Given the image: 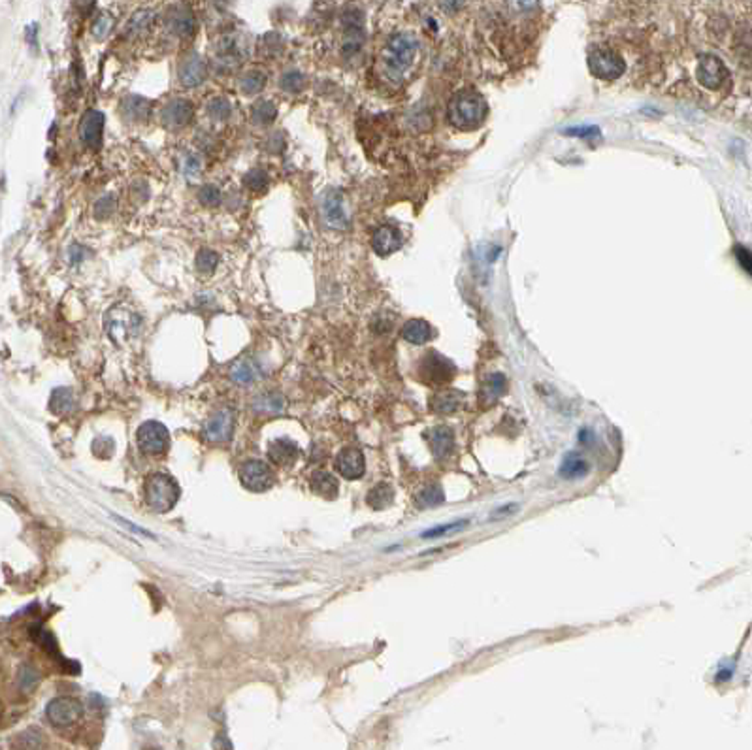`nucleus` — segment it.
<instances>
[{
    "mask_svg": "<svg viewBox=\"0 0 752 750\" xmlns=\"http://www.w3.org/2000/svg\"><path fill=\"white\" fill-rule=\"evenodd\" d=\"M136 442L146 455H163L170 447V432L163 422L148 420L136 432Z\"/></svg>",
    "mask_w": 752,
    "mask_h": 750,
    "instance_id": "obj_5",
    "label": "nucleus"
},
{
    "mask_svg": "<svg viewBox=\"0 0 752 750\" xmlns=\"http://www.w3.org/2000/svg\"><path fill=\"white\" fill-rule=\"evenodd\" d=\"M304 83H306L304 74L293 70V72H287V74L281 76L280 87L283 89V91H287V93H298V91H302Z\"/></svg>",
    "mask_w": 752,
    "mask_h": 750,
    "instance_id": "obj_42",
    "label": "nucleus"
},
{
    "mask_svg": "<svg viewBox=\"0 0 752 750\" xmlns=\"http://www.w3.org/2000/svg\"><path fill=\"white\" fill-rule=\"evenodd\" d=\"M589 68L592 74L600 80H617L624 74L626 62L620 57L619 53L613 52L609 47H597L589 55Z\"/></svg>",
    "mask_w": 752,
    "mask_h": 750,
    "instance_id": "obj_4",
    "label": "nucleus"
},
{
    "mask_svg": "<svg viewBox=\"0 0 752 750\" xmlns=\"http://www.w3.org/2000/svg\"><path fill=\"white\" fill-rule=\"evenodd\" d=\"M430 449L435 456H447L455 447V434L447 427H435L426 434Z\"/></svg>",
    "mask_w": 752,
    "mask_h": 750,
    "instance_id": "obj_21",
    "label": "nucleus"
},
{
    "mask_svg": "<svg viewBox=\"0 0 752 750\" xmlns=\"http://www.w3.org/2000/svg\"><path fill=\"white\" fill-rule=\"evenodd\" d=\"M192 117H194V108L189 100H183V98L170 100L161 110V121L170 128H183L191 123Z\"/></svg>",
    "mask_w": 752,
    "mask_h": 750,
    "instance_id": "obj_14",
    "label": "nucleus"
},
{
    "mask_svg": "<svg viewBox=\"0 0 752 750\" xmlns=\"http://www.w3.org/2000/svg\"><path fill=\"white\" fill-rule=\"evenodd\" d=\"M368 505L374 509H385L391 505L394 501V490H392L391 485L387 483H379L368 492Z\"/></svg>",
    "mask_w": 752,
    "mask_h": 750,
    "instance_id": "obj_30",
    "label": "nucleus"
},
{
    "mask_svg": "<svg viewBox=\"0 0 752 750\" xmlns=\"http://www.w3.org/2000/svg\"><path fill=\"white\" fill-rule=\"evenodd\" d=\"M234 422H236L234 411L225 407L207 420L206 427L202 430V435H204V440L212 443L229 442L232 434H234Z\"/></svg>",
    "mask_w": 752,
    "mask_h": 750,
    "instance_id": "obj_13",
    "label": "nucleus"
},
{
    "mask_svg": "<svg viewBox=\"0 0 752 750\" xmlns=\"http://www.w3.org/2000/svg\"><path fill=\"white\" fill-rule=\"evenodd\" d=\"M219 264V255L212 249H200L196 255V270L200 273H212Z\"/></svg>",
    "mask_w": 752,
    "mask_h": 750,
    "instance_id": "obj_38",
    "label": "nucleus"
},
{
    "mask_svg": "<svg viewBox=\"0 0 752 750\" xmlns=\"http://www.w3.org/2000/svg\"><path fill=\"white\" fill-rule=\"evenodd\" d=\"M260 366L253 359H242L238 361L232 368H230V379L234 383H242V385H247V383L257 381L260 377Z\"/></svg>",
    "mask_w": 752,
    "mask_h": 750,
    "instance_id": "obj_25",
    "label": "nucleus"
},
{
    "mask_svg": "<svg viewBox=\"0 0 752 750\" xmlns=\"http://www.w3.org/2000/svg\"><path fill=\"white\" fill-rule=\"evenodd\" d=\"M115 209H117V200H115V196L113 194H106V196H102L95 204V217L98 221H104V219L111 217Z\"/></svg>",
    "mask_w": 752,
    "mask_h": 750,
    "instance_id": "obj_40",
    "label": "nucleus"
},
{
    "mask_svg": "<svg viewBox=\"0 0 752 750\" xmlns=\"http://www.w3.org/2000/svg\"><path fill=\"white\" fill-rule=\"evenodd\" d=\"M52 409L55 413H70L76 409V396L70 389H57L52 394Z\"/></svg>",
    "mask_w": 752,
    "mask_h": 750,
    "instance_id": "obj_33",
    "label": "nucleus"
},
{
    "mask_svg": "<svg viewBox=\"0 0 752 750\" xmlns=\"http://www.w3.org/2000/svg\"><path fill=\"white\" fill-rule=\"evenodd\" d=\"M221 198H223L221 189H219L217 185L207 183V185H204V187H202V189L198 191V200H200V204H202V206L217 207L219 204H221Z\"/></svg>",
    "mask_w": 752,
    "mask_h": 750,
    "instance_id": "obj_39",
    "label": "nucleus"
},
{
    "mask_svg": "<svg viewBox=\"0 0 752 750\" xmlns=\"http://www.w3.org/2000/svg\"><path fill=\"white\" fill-rule=\"evenodd\" d=\"M402 336H404L406 341L413 343V345H424V343H428L430 339L434 338V328L426 321H422V319H411V321H407L404 324Z\"/></svg>",
    "mask_w": 752,
    "mask_h": 750,
    "instance_id": "obj_22",
    "label": "nucleus"
},
{
    "mask_svg": "<svg viewBox=\"0 0 752 750\" xmlns=\"http://www.w3.org/2000/svg\"><path fill=\"white\" fill-rule=\"evenodd\" d=\"M508 390V381H505V375L503 374H492L488 375L485 383H483V400L487 404H492L498 398H501Z\"/></svg>",
    "mask_w": 752,
    "mask_h": 750,
    "instance_id": "obj_28",
    "label": "nucleus"
},
{
    "mask_svg": "<svg viewBox=\"0 0 752 750\" xmlns=\"http://www.w3.org/2000/svg\"><path fill=\"white\" fill-rule=\"evenodd\" d=\"M111 29H113V17H111L108 12H104L102 15H98V17L95 19L93 27H91V32H93V36H95L96 40H102V38H106L108 34H110Z\"/></svg>",
    "mask_w": 752,
    "mask_h": 750,
    "instance_id": "obj_41",
    "label": "nucleus"
},
{
    "mask_svg": "<svg viewBox=\"0 0 752 750\" xmlns=\"http://www.w3.org/2000/svg\"><path fill=\"white\" fill-rule=\"evenodd\" d=\"M206 111H207V115H209L212 119H215V121H227V119L230 117V113H232V106H230L229 98H225V96H215V98H212V100L207 102Z\"/></svg>",
    "mask_w": 752,
    "mask_h": 750,
    "instance_id": "obj_35",
    "label": "nucleus"
},
{
    "mask_svg": "<svg viewBox=\"0 0 752 750\" xmlns=\"http://www.w3.org/2000/svg\"><path fill=\"white\" fill-rule=\"evenodd\" d=\"M443 490L437 485H428L424 486L419 494H417V505L419 508H435L443 501Z\"/></svg>",
    "mask_w": 752,
    "mask_h": 750,
    "instance_id": "obj_36",
    "label": "nucleus"
},
{
    "mask_svg": "<svg viewBox=\"0 0 752 750\" xmlns=\"http://www.w3.org/2000/svg\"><path fill=\"white\" fill-rule=\"evenodd\" d=\"M240 483L251 492H266L275 485V475L262 460H247L240 466Z\"/></svg>",
    "mask_w": 752,
    "mask_h": 750,
    "instance_id": "obj_6",
    "label": "nucleus"
},
{
    "mask_svg": "<svg viewBox=\"0 0 752 750\" xmlns=\"http://www.w3.org/2000/svg\"><path fill=\"white\" fill-rule=\"evenodd\" d=\"M200 170H202V161H200V157H196V155H191V157H187V161H185V164H183L185 176L194 177L196 174H198Z\"/></svg>",
    "mask_w": 752,
    "mask_h": 750,
    "instance_id": "obj_44",
    "label": "nucleus"
},
{
    "mask_svg": "<svg viewBox=\"0 0 752 750\" xmlns=\"http://www.w3.org/2000/svg\"><path fill=\"white\" fill-rule=\"evenodd\" d=\"M179 500V485L168 473H153L146 481V501L157 513H166Z\"/></svg>",
    "mask_w": 752,
    "mask_h": 750,
    "instance_id": "obj_3",
    "label": "nucleus"
},
{
    "mask_svg": "<svg viewBox=\"0 0 752 750\" xmlns=\"http://www.w3.org/2000/svg\"><path fill=\"white\" fill-rule=\"evenodd\" d=\"M468 524V521H457V523H449V524H443V526H435V528H432L430 532H424L422 534V537L424 539H432V537H437V536H443V534H447V532H451V530H457V528H462V526H466Z\"/></svg>",
    "mask_w": 752,
    "mask_h": 750,
    "instance_id": "obj_43",
    "label": "nucleus"
},
{
    "mask_svg": "<svg viewBox=\"0 0 752 750\" xmlns=\"http://www.w3.org/2000/svg\"><path fill=\"white\" fill-rule=\"evenodd\" d=\"M311 490L325 500H334L338 496V479L328 471H315L311 477Z\"/></svg>",
    "mask_w": 752,
    "mask_h": 750,
    "instance_id": "obj_24",
    "label": "nucleus"
},
{
    "mask_svg": "<svg viewBox=\"0 0 752 750\" xmlns=\"http://www.w3.org/2000/svg\"><path fill=\"white\" fill-rule=\"evenodd\" d=\"M447 117L458 130H475L485 123L487 100L475 89H462L451 98Z\"/></svg>",
    "mask_w": 752,
    "mask_h": 750,
    "instance_id": "obj_1",
    "label": "nucleus"
},
{
    "mask_svg": "<svg viewBox=\"0 0 752 750\" xmlns=\"http://www.w3.org/2000/svg\"><path fill=\"white\" fill-rule=\"evenodd\" d=\"M336 470L339 471V475L351 479V481L361 479L366 471V460H364L362 451L356 447H345L339 451L336 456Z\"/></svg>",
    "mask_w": 752,
    "mask_h": 750,
    "instance_id": "obj_15",
    "label": "nucleus"
},
{
    "mask_svg": "<svg viewBox=\"0 0 752 750\" xmlns=\"http://www.w3.org/2000/svg\"><path fill=\"white\" fill-rule=\"evenodd\" d=\"M177 74H179L181 85H185V87H198L206 80L207 67L198 55H191V57L181 60Z\"/></svg>",
    "mask_w": 752,
    "mask_h": 750,
    "instance_id": "obj_18",
    "label": "nucleus"
},
{
    "mask_svg": "<svg viewBox=\"0 0 752 750\" xmlns=\"http://www.w3.org/2000/svg\"><path fill=\"white\" fill-rule=\"evenodd\" d=\"M728 76V68L715 55H701L696 67V78L705 89L722 87Z\"/></svg>",
    "mask_w": 752,
    "mask_h": 750,
    "instance_id": "obj_11",
    "label": "nucleus"
},
{
    "mask_svg": "<svg viewBox=\"0 0 752 750\" xmlns=\"http://www.w3.org/2000/svg\"><path fill=\"white\" fill-rule=\"evenodd\" d=\"M419 52V40L409 32H396L387 42L383 53L385 72L394 81L402 80L407 68L411 67L415 55Z\"/></svg>",
    "mask_w": 752,
    "mask_h": 750,
    "instance_id": "obj_2",
    "label": "nucleus"
},
{
    "mask_svg": "<svg viewBox=\"0 0 752 750\" xmlns=\"http://www.w3.org/2000/svg\"><path fill=\"white\" fill-rule=\"evenodd\" d=\"M266 453L270 456V460L275 466H280V468H290L300 458V447H298V443L288 440V438L272 440V442L268 443V447H266Z\"/></svg>",
    "mask_w": 752,
    "mask_h": 750,
    "instance_id": "obj_16",
    "label": "nucleus"
},
{
    "mask_svg": "<svg viewBox=\"0 0 752 750\" xmlns=\"http://www.w3.org/2000/svg\"><path fill=\"white\" fill-rule=\"evenodd\" d=\"M266 148H268V151H272V153H280V151H283V148H285V138H283V134L281 133L272 134V136L268 138V141H266Z\"/></svg>",
    "mask_w": 752,
    "mask_h": 750,
    "instance_id": "obj_46",
    "label": "nucleus"
},
{
    "mask_svg": "<svg viewBox=\"0 0 752 750\" xmlns=\"http://www.w3.org/2000/svg\"><path fill=\"white\" fill-rule=\"evenodd\" d=\"M590 464L586 462V458H583L577 453H568L564 456V460L560 464V477L568 479V481H577V479H583L584 475H589Z\"/></svg>",
    "mask_w": 752,
    "mask_h": 750,
    "instance_id": "obj_23",
    "label": "nucleus"
},
{
    "mask_svg": "<svg viewBox=\"0 0 752 750\" xmlns=\"http://www.w3.org/2000/svg\"><path fill=\"white\" fill-rule=\"evenodd\" d=\"M736 253H738L739 262H743V268H745V272L751 273V253H749L745 247H738V249H736Z\"/></svg>",
    "mask_w": 752,
    "mask_h": 750,
    "instance_id": "obj_48",
    "label": "nucleus"
},
{
    "mask_svg": "<svg viewBox=\"0 0 752 750\" xmlns=\"http://www.w3.org/2000/svg\"><path fill=\"white\" fill-rule=\"evenodd\" d=\"M244 183L251 192H258V194H260V192H264L266 189H268V185H270V176L266 174L264 170L255 168L245 174Z\"/></svg>",
    "mask_w": 752,
    "mask_h": 750,
    "instance_id": "obj_37",
    "label": "nucleus"
},
{
    "mask_svg": "<svg viewBox=\"0 0 752 750\" xmlns=\"http://www.w3.org/2000/svg\"><path fill=\"white\" fill-rule=\"evenodd\" d=\"M419 374L422 377V381L432 383V385H442V383L451 381L455 377L457 368L449 359H445L435 351H430L420 361Z\"/></svg>",
    "mask_w": 752,
    "mask_h": 750,
    "instance_id": "obj_7",
    "label": "nucleus"
},
{
    "mask_svg": "<svg viewBox=\"0 0 752 750\" xmlns=\"http://www.w3.org/2000/svg\"><path fill=\"white\" fill-rule=\"evenodd\" d=\"M253 407L262 413H280L285 409V398L281 394H262L253 402Z\"/></svg>",
    "mask_w": 752,
    "mask_h": 750,
    "instance_id": "obj_34",
    "label": "nucleus"
},
{
    "mask_svg": "<svg viewBox=\"0 0 752 750\" xmlns=\"http://www.w3.org/2000/svg\"><path fill=\"white\" fill-rule=\"evenodd\" d=\"M151 100L144 98V96L128 95L121 100V113L123 117L128 119V121H134V123H141V121H148L149 115H151Z\"/></svg>",
    "mask_w": 752,
    "mask_h": 750,
    "instance_id": "obj_20",
    "label": "nucleus"
},
{
    "mask_svg": "<svg viewBox=\"0 0 752 750\" xmlns=\"http://www.w3.org/2000/svg\"><path fill=\"white\" fill-rule=\"evenodd\" d=\"M568 136H579V138H592V136H600V128L597 126H577V128H568L566 130Z\"/></svg>",
    "mask_w": 752,
    "mask_h": 750,
    "instance_id": "obj_45",
    "label": "nucleus"
},
{
    "mask_svg": "<svg viewBox=\"0 0 752 750\" xmlns=\"http://www.w3.org/2000/svg\"><path fill=\"white\" fill-rule=\"evenodd\" d=\"M85 253H87V249L85 247H82V245H72L70 247V264H78V262H82L83 258H85Z\"/></svg>",
    "mask_w": 752,
    "mask_h": 750,
    "instance_id": "obj_47",
    "label": "nucleus"
},
{
    "mask_svg": "<svg viewBox=\"0 0 752 750\" xmlns=\"http://www.w3.org/2000/svg\"><path fill=\"white\" fill-rule=\"evenodd\" d=\"M277 117V108L275 104L270 102V100H258L253 108H251V121L258 126H268L272 125L273 121Z\"/></svg>",
    "mask_w": 752,
    "mask_h": 750,
    "instance_id": "obj_29",
    "label": "nucleus"
},
{
    "mask_svg": "<svg viewBox=\"0 0 752 750\" xmlns=\"http://www.w3.org/2000/svg\"><path fill=\"white\" fill-rule=\"evenodd\" d=\"M215 59L219 65H223V68L227 70H232V68L240 67L245 60V49L244 44H242V38L236 32L232 34H225V36L217 42V47H215Z\"/></svg>",
    "mask_w": 752,
    "mask_h": 750,
    "instance_id": "obj_12",
    "label": "nucleus"
},
{
    "mask_svg": "<svg viewBox=\"0 0 752 750\" xmlns=\"http://www.w3.org/2000/svg\"><path fill=\"white\" fill-rule=\"evenodd\" d=\"M323 215L325 221L332 228H345L347 227V212L343 206V196L341 192L330 191L323 200Z\"/></svg>",
    "mask_w": 752,
    "mask_h": 750,
    "instance_id": "obj_19",
    "label": "nucleus"
},
{
    "mask_svg": "<svg viewBox=\"0 0 752 750\" xmlns=\"http://www.w3.org/2000/svg\"><path fill=\"white\" fill-rule=\"evenodd\" d=\"M198 23L191 12H177L170 19V30L179 38H192L196 34Z\"/></svg>",
    "mask_w": 752,
    "mask_h": 750,
    "instance_id": "obj_26",
    "label": "nucleus"
},
{
    "mask_svg": "<svg viewBox=\"0 0 752 750\" xmlns=\"http://www.w3.org/2000/svg\"><path fill=\"white\" fill-rule=\"evenodd\" d=\"M238 85H240L244 95H258L266 85V76L260 70H249V72L242 74Z\"/></svg>",
    "mask_w": 752,
    "mask_h": 750,
    "instance_id": "obj_32",
    "label": "nucleus"
},
{
    "mask_svg": "<svg viewBox=\"0 0 752 750\" xmlns=\"http://www.w3.org/2000/svg\"><path fill=\"white\" fill-rule=\"evenodd\" d=\"M104 125H106V117L102 111L87 110L83 113L78 133H80V140L85 148L93 149V151H98L102 148Z\"/></svg>",
    "mask_w": 752,
    "mask_h": 750,
    "instance_id": "obj_10",
    "label": "nucleus"
},
{
    "mask_svg": "<svg viewBox=\"0 0 752 750\" xmlns=\"http://www.w3.org/2000/svg\"><path fill=\"white\" fill-rule=\"evenodd\" d=\"M45 714H47V718H49L53 726L67 728V726H72L82 718L83 705L78 699L55 698L47 703Z\"/></svg>",
    "mask_w": 752,
    "mask_h": 750,
    "instance_id": "obj_9",
    "label": "nucleus"
},
{
    "mask_svg": "<svg viewBox=\"0 0 752 750\" xmlns=\"http://www.w3.org/2000/svg\"><path fill=\"white\" fill-rule=\"evenodd\" d=\"M141 317L125 308H113L106 317V330L113 341H121L140 330Z\"/></svg>",
    "mask_w": 752,
    "mask_h": 750,
    "instance_id": "obj_8",
    "label": "nucleus"
},
{
    "mask_svg": "<svg viewBox=\"0 0 752 750\" xmlns=\"http://www.w3.org/2000/svg\"><path fill=\"white\" fill-rule=\"evenodd\" d=\"M153 21H155V14L151 10H140L130 17V21L126 23L125 34L126 36H134V34L146 32V30L151 29Z\"/></svg>",
    "mask_w": 752,
    "mask_h": 750,
    "instance_id": "obj_31",
    "label": "nucleus"
},
{
    "mask_svg": "<svg viewBox=\"0 0 752 750\" xmlns=\"http://www.w3.org/2000/svg\"><path fill=\"white\" fill-rule=\"evenodd\" d=\"M464 394L458 390H443L432 398V409L437 413H453L462 405Z\"/></svg>",
    "mask_w": 752,
    "mask_h": 750,
    "instance_id": "obj_27",
    "label": "nucleus"
},
{
    "mask_svg": "<svg viewBox=\"0 0 752 750\" xmlns=\"http://www.w3.org/2000/svg\"><path fill=\"white\" fill-rule=\"evenodd\" d=\"M402 243H404L402 232L396 227H391V225L379 227L372 236V247L381 257L392 255L394 251H398L402 247Z\"/></svg>",
    "mask_w": 752,
    "mask_h": 750,
    "instance_id": "obj_17",
    "label": "nucleus"
}]
</instances>
